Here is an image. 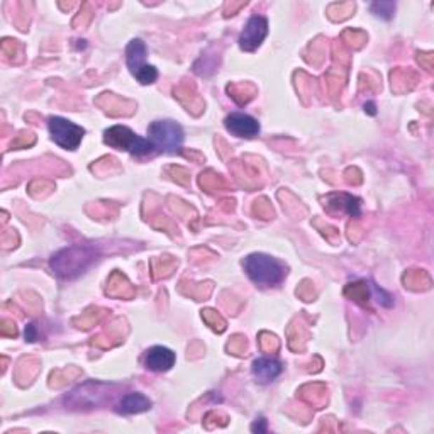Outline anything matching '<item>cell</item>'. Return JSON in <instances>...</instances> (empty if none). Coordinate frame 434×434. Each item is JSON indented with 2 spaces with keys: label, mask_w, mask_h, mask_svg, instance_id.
I'll list each match as a JSON object with an SVG mask.
<instances>
[{
  "label": "cell",
  "mask_w": 434,
  "mask_h": 434,
  "mask_svg": "<svg viewBox=\"0 0 434 434\" xmlns=\"http://www.w3.org/2000/svg\"><path fill=\"white\" fill-rule=\"evenodd\" d=\"M97 259V251L92 246H70L65 248L51 258V270L60 278L70 280L83 273Z\"/></svg>",
  "instance_id": "6da1fadb"
},
{
  "label": "cell",
  "mask_w": 434,
  "mask_h": 434,
  "mask_svg": "<svg viewBox=\"0 0 434 434\" xmlns=\"http://www.w3.org/2000/svg\"><path fill=\"white\" fill-rule=\"evenodd\" d=\"M245 271L248 277L257 283L258 287H273L278 285L287 275V269L278 259L263 253H253L243 262Z\"/></svg>",
  "instance_id": "7a4b0ae2"
},
{
  "label": "cell",
  "mask_w": 434,
  "mask_h": 434,
  "mask_svg": "<svg viewBox=\"0 0 434 434\" xmlns=\"http://www.w3.org/2000/svg\"><path fill=\"white\" fill-rule=\"evenodd\" d=\"M104 141L105 144L112 146V148L117 149H126L131 155H148L151 153V149H155V146L149 140H144V137H140L135 133L131 131L126 126H114V128L107 129L104 133Z\"/></svg>",
  "instance_id": "3957f363"
},
{
  "label": "cell",
  "mask_w": 434,
  "mask_h": 434,
  "mask_svg": "<svg viewBox=\"0 0 434 434\" xmlns=\"http://www.w3.org/2000/svg\"><path fill=\"white\" fill-rule=\"evenodd\" d=\"M148 140L161 151L177 153L184 143V129L173 121H155L148 128Z\"/></svg>",
  "instance_id": "277c9868"
},
{
  "label": "cell",
  "mask_w": 434,
  "mask_h": 434,
  "mask_svg": "<svg viewBox=\"0 0 434 434\" xmlns=\"http://www.w3.org/2000/svg\"><path fill=\"white\" fill-rule=\"evenodd\" d=\"M146 60V44L141 39H133L126 48V62H128L129 72L136 80L143 85H149L156 82L158 72L155 67L148 65Z\"/></svg>",
  "instance_id": "5b68a950"
},
{
  "label": "cell",
  "mask_w": 434,
  "mask_h": 434,
  "mask_svg": "<svg viewBox=\"0 0 434 434\" xmlns=\"http://www.w3.org/2000/svg\"><path fill=\"white\" fill-rule=\"evenodd\" d=\"M48 128H50L51 140L58 146H62V148L70 149V151L79 148L85 135V129L82 126H76L75 123H72V121L56 116L50 117Z\"/></svg>",
  "instance_id": "8992f818"
},
{
  "label": "cell",
  "mask_w": 434,
  "mask_h": 434,
  "mask_svg": "<svg viewBox=\"0 0 434 434\" xmlns=\"http://www.w3.org/2000/svg\"><path fill=\"white\" fill-rule=\"evenodd\" d=\"M269 34V21L263 15H251L239 36V46L245 51H255Z\"/></svg>",
  "instance_id": "52a82bcc"
},
{
  "label": "cell",
  "mask_w": 434,
  "mask_h": 434,
  "mask_svg": "<svg viewBox=\"0 0 434 434\" xmlns=\"http://www.w3.org/2000/svg\"><path fill=\"white\" fill-rule=\"evenodd\" d=\"M224 124L231 135L238 137H246V140L258 136L259 133L258 121L248 114H241V112H234V114L226 117Z\"/></svg>",
  "instance_id": "ba28073f"
},
{
  "label": "cell",
  "mask_w": 434,
  "mask_h": 434,
  "mask_svg": "<svg viewBox=\"0 0 434 434\" xmlns=\"http://www.w3.org/2000/svg\"><path fill=\"white\" fill-rule=\"evenodd\" d=\"M360 198L348 196V194H330L324 197V207L330 212H348L351 217L360 216Z\"/></svg>",
  "instance_id": "9c48e42d"
},
{
  "label": "cell",
  "mask_w": 434,
  "mask_h": 434,
  "mask_svg": "<svg viewBox=\"0 0 434 434\" xmlns=\"http://www.w3.org/2000/svg\"><path fill=\"white\" fill-rule=\"evenodd\" d=\"M175 365V353L165 346H155L146 355V368L151 372H168Z\"/></svg>",
  "instance_id": "30bf717a"
},
{
  "label": "cell",
  "mask_w": 434,
  "mask_h": 434,
  "mask_svg": "<svg viewBox=\"0 0 434 434\" xmlns=\"http://www.w3.org/2000/svg\"><path fill=\"white\" fill-rule=\"evenodd\" d=\"M282 373V365L273 358H258L253 362V375L259 382L269 384Z\"/></svg>",
  "instance_id": "8fae6325"
},
{
  "label": "cell",
  "mask_w": 434,
  "mask_h": 434,
  "mask_svg": "<svg viewBox=\"0 0 434 434\" xmlns=\"http://www.w3.org/2000/svg\"><path fill=\"white\" fill-rule=\"evenodd\" d=\"M151 407V400L148 397L143 395V393L135 392V393H128V395L123 397L119 405H117V412L121 414H140L148 411Z\"/></svg>",
  "instance_id": "7c38bea8"
},
{
  "label": "cell",
  "mask_w": 434,
  "mask_h": 434,
  "mask_svg": "<svg viewBox=\"0 0 434 434\" xmlns=\"http://www.w3.org/2000/svg\"><path fill=\"white\" fill-rule=\"evenodd\" d=\"M202 319H204L205 323L209 324V326L212 327L214 331L222 332V331L226 330V320L222 319L221 316L217 314V312H214V311H210V309L202 311Z\"/></svg>",
  "instance_id": "4fadbf2b"
},
{
  "label": "cell",
  "mask_w": 434,
  "mask_h": 434,
  "mask_svg": "<svg viewBox=\"0 0 434 434\" xmlns=\"http://www.w3.org/2000/svg\"><path fill=\"white\" fill-rule=\"evenodd\" d=\"M372 12L382 19H392L393 11H395V4L393 2H373L370 6Z\"/></svg>",
  "instance_id": "5bb4252c"
},
{
  "label": "cell",
  "mask_w": 434,
  "mask_h": 434,
  "mask_svg": "<svg viewBox=\"0 0 434 434\" xmlns=\"http://www.w3.org/2000/svg\"><path fill=\"white\" fill-rule=\"evenodd\" d=\"M372 294L373 297L377 299V302L380 304V306L384 307H392L393 306V297L388 292H385L384 289H380L379 285H375V283H372Z\"/></svg>",
  "instance_id": "9a60e30c"
},
{
  "label": "cell",
  "mask_w": 434,
  "mask_h": 434,
  "mask_svg": "<svg viewBox=\"0 0 434 434\" xmlns=\"http://www.w3.org/2000/svg\"><path fill=\"white\" fill-rule=\"evenodd\" d=\"M348 287L353 289V299L358 300V302H362V304L368 302V297H370V294H368L367 283L358 282V283H355V285L351 283V285H348Z\"/></svg>",
  "instance_id": "2e32d148"
},
{
  "label": "cell",
  "mask_w": 434,
  "mask_h": 434,
  "mask_svg": "<svg viewBox=\"0 0 434 434\" xmlns=\"http://www.w3.org/2000/svg\"><path fill=\"white\" fill-rule=\"evenodd\" d=\"M26 339L27 341H36V339H38V332H36L34 324H27L26 326Z\"/></svg>",
  "instance_id": "e0dca14e"
},
{
  "label": "cell",
  "mask_w": 434,
  "mask_h": 434,
  "mask_svg": "<svg viewBox=\"0 0 434 434\" xmlns=\"http://www.w3.org/2000/svg\"><path fill=\"white\" fill-rule=\"evenodd\" d=\"M251 429H253L255 433H257V431L258 433H265L266 431V421L263 419V417H259V419H257V423L253 424V428H251Z\"/></svg>",
  "instance_id": "ac0fdd59"
},
{
  "label": "cell",
  "mask_w": 434,
  "mask_h": 434,
  "mask_svg": "<svg viewBox=\"0 0 434 434\" xmlns=\"http://www.w3.org/2000/svg\"><path fill=\"white\" fill-rule=\"evenodd\" d=\"M365 111H368L373 116V114H375V104H373V102L367 104V105H365Z\"/></svg>",
  "instance_id": "d6986e66"
}]
</instances>
